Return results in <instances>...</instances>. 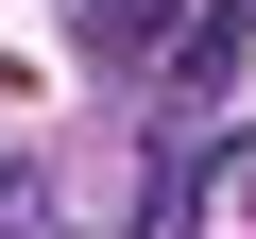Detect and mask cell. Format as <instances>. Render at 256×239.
Instances as JSON below:
<instances>
[{"label": "cell", "instance_id": "1", "mask_svg": "<svg viewBox=\"0 0 256 239\" xmlns=\"http://www.w3.org/2000/svg\"><path fill=\"white\" fill-rule=\"evenodd\" d=\"M68 34H86L102 68H154V52H171V0H68Z\"/></svg>", "mask_w": 256, "mask_h": 239}]
</instances>
